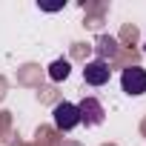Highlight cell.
Here are the masks:
<instances>
[{
	"label": "cell",
	"instance_id": "6da1fadb",
	"mask_svg": "<svg viewBox=\"0 0 146 146\" xmlns=\"http://www.w3.org/2000/svg\"><path fill=\"white\" fill-rule=\"evenodd\" d=\"M54 126L60 129V132H72L78 123H80V112H78V103H69V100H63V103H57L54 106Z\"/></svg>",
	"mask_w": 146,
	"mask_h": 146
},
{
	"label": "cell",
	"instance_id": "7a4b0ae2",
	"mask_svg": "<svg viewBox=\"0 0 146 146\" xmlns=\"http://www.w3.org/2000/svg\"><path fill=\"white\" fill-rule=\"evenodd\" d=\"M120 86H123V92L132 95V98L143 95V92H146V69H140V66H129V69H123Z\"/></svg>",
	"mask_w": 146,
	"mask_h": 146
},
{
	"label": "cell",
	"instance_id": "3957f363",
	"mask_svg": "<svg viewBox=\"0 0 146 146\" xmlns=\"http://www.w3.org/2000/svg\"><path fill=\"white\" fill-rule=\"evenodd\" d=\"M78 112H80V123H86V126H100L103 117H106V112H103L98 98H83L78 103Z\"/></svg>",
	"mask_w": 146,
	"mask_h": 146
},
{
	"label": "cell",
	"instance_id": "277c9868",
	"mask_svg": "<svg viewBox=\"0 0 146 146\" xmlns=\"http://www.w3.org/2000/svg\"><path fill=\"white\" fill-rule=\"evenodd\" d=\"M109 75H112V69H109V63H106L103 57L89 60L86 69H83V80H86L89 86H103V83H109Z\"/></svg>",
	"mask_w": 146,
	"mask_h": 146
},
{
	"label": "cell",
	"instance_id": "5b68a950",
	"mask_svg": "<svg viewBox=\"0 0 146 146\" xmlns=\"http://www.w3.org/2000/svg\"><path fill=\"white\" fill-rule=\"evenodd\" d=\"M69 72H72L69 60H54V63L49 66V78H52V80H66Z\"/></svg>",
	"mask_w": 146,
	"mask_h": 146
},
{
	"label": "cell",
	"instance_id": "8992f818",
	"mask_svg": "<svg viewBox=\"0 0 146 146\" xmlns=\"http://www.w3.org/2000/svg\"><path fill=\"white\" fill-rule=\"evenodd\" d=\"M98 49H100V54H109V57H112V54L117 52L115 40H109V37H100V46H98Z\"/></svg>",
	"mask_w": 146,
	"mask_h": 146
}]
</instances>
